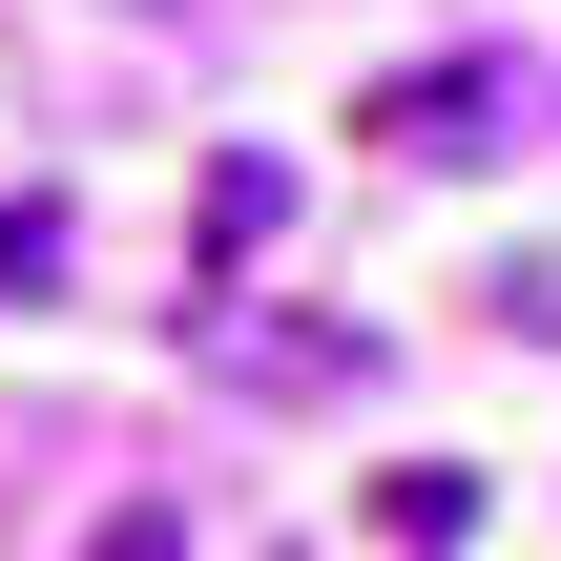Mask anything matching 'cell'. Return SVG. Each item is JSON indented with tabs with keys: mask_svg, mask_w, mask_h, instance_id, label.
<instances>
[{
	"mask_svg": "<svg viewBox=\"0 0 561 561\" xmlns=\"http://www.w3.org/2000/svg\"><path fill=\"white\" fill-rule=\"evenodd\" d=\"M271 229H291V167H271V146H229V167H208V208H187V271H208V312L250 291V250H271Z\"/></svg>",
	"mask_w": 561,
	"mask_h": 561,
	"instance_id": "obj_3",
	"label": "cell"
},
{
	"mask_svg": "<svg viewBox=\"0 0 561 561\" xmlns=\"http://www.w3.org/2000/svg\"><path fill=\"white\" fill-rule=\"evenodd\" d=\"M42 271H62V187H0V312H42Z\"/></svg>",
	"mask_w": 561,
	"mask_h": 561,
	"instance_id": "obj_5",
	"label": "cell"
},
{
	"mask_svg": "<svg viewBox=\"0 0 561 561\" xmlns=\"http://www.w3.org/2000/svg\"><path fill=\"white\" fill-rule=\"evenodd\" d=\"M208 354H229L250 396H354V375H375V333H333V312H291V333H271V312H208Z\"/></svg>",
	"mask_w": 561,
	"mask_h": 561,
	"instance_id": "obj_4",
	"label": "cell"
},
{
	"mask_svg": "<svg viewBox=\"0 0 561 561\" xmlns=\"http://www.w3.org/2000/svg\"><path fill=\"white\" fill-rule=\"evenodd\" d=\"M520 104H541V62L520 42H458V62H396L375 83V146L396 167H520Z\"/></svg>",
	"mask_w": 561,
	"mask_h": 561,
	"instance_id": "obj_1",
	"label": "cell"
},
{
	"mask_svg": "<svg viewBox=\"0 0 561 561\" xmlns=\"http://www.w3.org/2000/svg\"><path fill=\"white\" fill-rule=\"evenodd\" d=\"M479 500H500L479 458H375V479H354V541H375V561H458Z\"/></svg>",
	"mask_w": 561,
	"mask_h": 561,
	"instance_id": "obj_2",
	"label": "cell"
},
{
	"mask_svg": "<svg viewBox=\"0 0 561 561\" xmlns=\"http://www.w3.org/2000/svg\"><path fill=\"white\" fill-rule=\"evenodd\" d=\"M83 561H208V541H187V500H104V520H83Z\"/></svg>",
	"mask_w": 561,
	"mask_h": 561,
	"instance_id": "obj_6",
	"label": "cell"
}]
</instances>
